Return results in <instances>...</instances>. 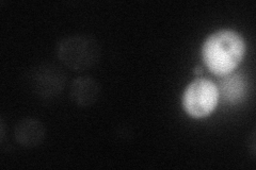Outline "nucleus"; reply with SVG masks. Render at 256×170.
Instances as JSON below:
<instances>
[{
	"label": "nucleus",
	"mask_w": 256,
	"mask_h": 170,
	"mask_svg": "<svg viewBox=\"0 0 256 170\" xmlns=\"http://www.w3.org/2000/svg\"><path fill=\"white\" fill-rule=\"evenodd\" d=\"M56 54L70 69L84 71L100 62L102 48L93 36L77 34L59 40L56 46Z\"/></svg>",
	"instance_id": "2"
},
{
	"label": "nucleus",
	"mask_w": 256,
	"mask_h": 170,
	"mask_svg": "<svg viewBox=\"0 0 256 170\" xmlns=\"http://www.w3.org/2000/svg\"><path fill=\"white\" fill-rule=\"evenodd\" d=\"M45 127L36 118H24L14 129L15 140L22 147H36L45 139Z\"/></svg>",
	"instance_id": "6"
},
{
	"label": "nucleus",
	"mask_w": 256,
	"mask_h": 170,
	"mask_svg": "<svg viewBox=\"0 0 256 170\" xmlns=\"http://www.w3.org/2000/svg\"><path fill=\"white\" fill-rule=\"evenodd\" d=\"M219 78L217 83L219 99L228 105H236L246 99L249 85L242 74L234 71Z\"/></svg>",
	"instance_id": "4"
},
{
	"label": "nucleus",
	"mask_w": 256,
	"mask_h": 170,
	"mask_svg": "<svg viewBox=\"0 0 256 170\" xmlns=\"http://www.w3.org/2000/svg\"><path fill=\"white\" fill-rule=\"evenodd\" d=\"M219 91L214 81L198 78L192 81L182 94V108L194 118L210 116L219 103Z\"/></svg>",
	"instance_id": "3"
},
{
	"label": "nucleus",
	"mask_w": 256,
	"mask_h": 170,
	"mask_svg": "<svg viewBox=\"0 0 256 170\" xmlns=\"http://www.w3.org/2000/svg\"><path fill=\"white\" fill-rule=\"evenodd\" d=\"M100 87L95 79L82 76L73 80L70 87L72 101L79 107H89L98 99Z\"/></svg>",
	"instance_id": "5"
},
{
	"label": "nucleus",
	"mask_w": 256,
	"mask_h": 170,
	"mask_svg": "<svg viewBox=\"0 0 256 170\" xmlns=\"http://www.w3.org/2000/svg\"><path fill=\"white\" fill-rule=\"evenodd\" d=\"M201 54L206 68L214 76L223 77L234 72L242 62L246 42L234 30H218L204 40Z\"/></svg>",
	"instance_id": "1"
},
{
	"label": "nucleus",
	"mask_w": 256,
	"mask_h": 170,
	"mask_svg": "<svg viewBox=\"0 0 256 170\" xmlns=\"http://www.w3.org/2000/svg\"><path fill=\"white\" fill-rule=\"evenodd\" d=\"M203 74V67L202 66H196L194 68V75L196 76H201Z\"/></svg>",
	"instance_id": "7"
}]
</instances>
